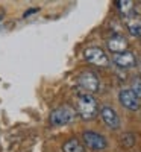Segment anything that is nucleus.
I'll list each match as a JSON object with an SVG mask.
<instances>
[{
  "label": "nucleus",
  "mask_w": 141,
  "mask_h": 152,
  "mask_svg": "<svg viewBox=\"0 0 141 152\" xmlns=\"http://www.w3.org/2000/svg\"><path fill=\"white\" fill-rule=\"evenodd\" d=\"M76 116H78V113H76L73 107L61 105L50 113L49 120H50V125H53V126H64V125L71 123L76 119Z\"/></svg>",
  "instance_id": "2"
},
{
  "label": "nucleus",
  "mask_w": 141,
  "mask_h": 152,
  "mask_svg": "<svg viewBox=\"0 0 141 152\" xmlns=\"http://www.w3.org/2000/svg\"><path fill=\"white\" fill-rule=\"evenodd\" d=\"M76 113L84 120H93L99 116V105L93 94L81 93L76 100Z\"/></svg>",
  "instance_id": "1"
},
{
  "label": "nucleus",
  "mask_w": 141,
  "mask_h": 152,
  "mask_svg": "<svg viewBox=\"0 0 141 152\" xmlns=\"http://www.w3.org/2000/svg\"><path fill=\"white\" fill-rule=\"evenodd\" d=\"M118 100L124 108L131 110V111H137L140 108V99L131 91V88H123V90H120Z\"/></svg>",
  "instance_id": "7"
},
{
  "label": "nucleus",
  "mask_w": 141,
  "mask_h": 152,
  "mask_svg": "<svg viewBox=\"0 0 141 152\" xmlns=\"http://www.w3.org/2000/svg\"><path fill=\"white\" fill-rule=\"evenodd\" d=\"M134 143H135V137H134V134H124V135H123V145H124L126 148L134 146Z\"/></svg>",
  "instance_id": "14"
},
{
  "label": "nucleus",
  "mask_w": 141,
  "mask_h": 152,
  "mask_svg": "<svg viewBox=\"0 0 141 152\" xmlns=\"http://www.w3.org/2000/svg\"><path fill=\"white\" fill-rule=\"evenodd\" d=\"M112 61L114 64L120 67V69H131L137 64V58L132 52L129 50H126V52H121V53H115L112 56Z\"/></svg>",
  "instance_id": "9"
},
{
  "label": "nucleus",
  "mask_w": 141,
  "mask_h": 152,
  "mask_svg": "<svg viewBox=\"0 0 141 152\" xmlns=\"http://www.w3.org/2000/svg\"><path fill=\"white\" fill-rule=\"evenodd\" d=\"M82 138H84V143L88 149H91L94 152H100V151H105L106 146H108V142L106 138L99 134V132H94V131H85L82 134Z\"/></svg>",
  "instance_id": "5"
},
{
  "label": "nucleus",
  "mask_w": 141,
  "mask_h": 152,
  "mask_svg": "<svg viewBox=\"0 0 141 152\" xmlns=\"http://www.w3.org/2000/svg\"><path fill=\"white\" fill-rule=\"evenodd\" d=\"M78 87L86 94H93L99 91V87H100V81H99V76L91 72V70H84L79 76H78Z\"/></svg>",
  "instance_id": "3"
},
{
  "label": "nucleus",
  "mask_w": 141,
  "mask_h": 152,
  "mask_svg": "<svg viewBox=\"0 0 141 152\" xmlns=\"http://www.w3.org/2000/svg\"><path fill=\"white\" fill-rule=\"evenodd\" d=\"M84 58L89 62V64H93L96 67H108V64H109L108 55L103 52V49H100L97 46L86 47L84 50Z\"/></svg>",
  "instance_id": "4"
},
{
  "label": "nucleus",
  "mask_w": 141,
  "mask_h": 152,
  "mask_svg": "<svg viewBox=\"0 0 141 152\" xmlns=\"http://www.w3.org/2000/svg\"><path fill=\"white\" fill-rule=\"evenodd\" d=\"M62 152H85V148L78 138H68L62 145Z\"/></svg>",
  "instance_id": "10"
},
{
  "label": "nucleus",
  "mask_w": 141,
  "mask_h": 152,
  "mask_svg": "<svg viewBox=\"0 0 141 152\" xmlns=\"http://www.w3.org/2000/svg\"><path fill=\"white\" fill-rule=\"evenodd\" d=\"M106 44H108V50H109V52H112L114 55H115V53L126 52L127 47H129V43H127V40H126L124 37L118 35V34L109 37L108 41H106Z\"/></svg>",
  "instance_id": "8"
},
{
  "label": "nucleus",
  "mask_w": 141,
  "mask_h": 152,
  "mask_svg": "<svg viewBox=\"0 0 141 152\" xmlns=\"http://www.w3.org/2000/svg\"><path fill=\"white\" fill-rule=\"evenodd\" d=\"M99 114H100L102 120H103V123L108 126L109 129H114L115 131V129L120 128V117H118L117 111H115L112 107L103 105V107L99 110Z\"/></svg>",
  "instance_id": "6"
},
{
  "label": "nucleus",
  "mask_w": 141,
  "mask_h": 152,
  "mask_svg": "<svg viewBox=\"0 0 141 152\" xmlns=\"http://www.w3.org/2000/svg\"><path fill=\"white\" fill-rule=\"evenodd\" d=\"M131 91H132L138 99H141V78H134V79H132Z\"/></svg>",
  "instance_id": "12"
},
{
  "label": "nucleus",
  "mask_w": 141,
  "mask_h": 152,
  "mask_svg": "<svg viewBox=\"0 0 141 152\" xmlns=\"http://www.w3.org/2000/svg\"><path fill=\"white\" fill-rule=\"evenodd\" d=\"M129 32L132 34V35H135V37H138L140 34H141V23H134V21H129Z\"/></svg>",
  "instance_id": "13"
},
{
  "label": "nucleus",
  "mask_w": 141,
  "mask_h": 152,
  "mask_svg": "<svg viewBox=\"0 0 141 152\" xmlns=\"http://www.w3.org/2000/svg\"><path fill=\"white\" fill-rule=\"evenodd\" d=\"M115 5L124 17H131V14L134 12V2L131 0H120V2H115Z\"/></svg>",
  "instance_id": "11"
}]
</instances>
